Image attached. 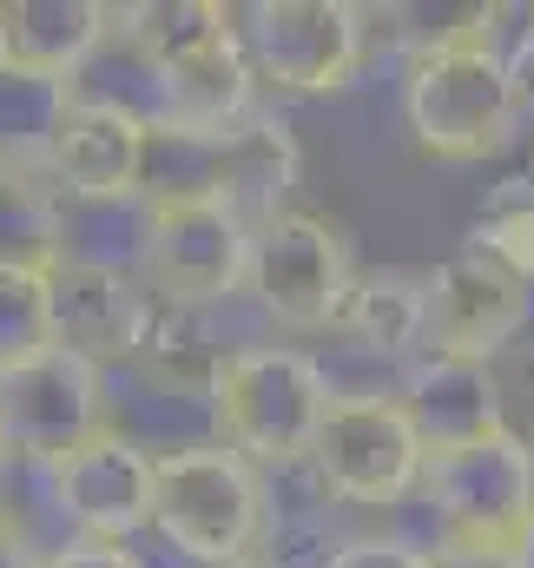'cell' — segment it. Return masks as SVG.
<instances>
[{
  "instance_id": "9c48e42d",
  "label": "cell",
  "mask_w": 534,
  "mask_h": 568,
  "mask_svg": "<svg viewBox=\"0 0 534 568\" xmlns=\"http://www.w3.org/2000/svg\"><path fill=\"white\" fill-rule=\"evenodd\" d=\"M245 53L277 93H337L370 60V7L357 0H258L245 7Z\"/></svg>"
},
{
  "instance_id": "ffe728a7",
  "label": "cell",
  "mask_w": 534,
  "mask_h": 568,
  "mask_svg": "<svg viewBox=\"0 0 534 568\" xmlns=\"http://www.w3.org/2000/svg\"><path fill=\"white\" fill-rule=\"evenodd\" d=\"M113 33L138 53V67L158 80L165 67L205 53V47H225V40H245V7H218V0H138L120 7Z\"/></svg>"
},
{
  "instance_id": "d6a6232c",
  "label": "cell",
  "mask_w": 534,
  "mask_h": 568,
  "mask_svg": "<svg viewBox=\"0 0 534 568\" xmlns=\"http://www.w3.org/2000/svg\"><path fill=\"white\" fill-rule=\"evenodd\" d=\"M528 568H534V549H528Z\"/></svg>"
},
{
  "instance_id": "2e32d148",
  "label": "cell",
  "mask_w": 534,
  "mask_h": 568,
  "mask_svg": "<svg viewBox=\"0 0 534 568\" xmlns=\"http://www.w3.org/2000/svg\"><path fill=\"white\" fill-rule=\"evenodd\" d=\"M402 410L422 436L429 456H449V449H469L482 436L502 429V404H495V377L489 364L475 357H442V351H422L409 371H402Z\"/></svg>"
},
{
  "instance_id": "4316f807",
  "label": "cell",
  "mask_w": 534,
  "mask_h": 568,
  "mask_svg": "<svg viewBox=\"0 0 534 568\" xmlns=\"http://www.w3.org/2000/svg\"><path fill=\"white\" fill-rule=\"evenodd\" d=\"M47 568H145L126 549V542H93V536H73V542H60L53 556H47Z\"/></svg>"
},
{
  "instance_id": "f546056e",
  "label": "cell",
  "mask_w": 534,
  "mask_h": 568,
  "mask_svg": "<svg viewBox=\"0 0 534 568\" xmlns=\"http://www.w3.org/2000/svg\"><path fill=\"white\" fill-rule=\"evenodd\" d=\"M429 568H528V556H489V549H462V542H429Z\"/></svg>"
},
{
  "instance_id": "277c9868",
  "label": "cell",
  "mask_w": 534,
  "mask_h": 568,
  "mask_svg": "<svg viewBox=\"0 0 534 568\" xmlns=\"http://www.w3.org/2000/svg\"><path fill=\"white\" fill-rule=\"evenodd\" d=\"M251 225L205 185H158L138 212V278L165 304L218 311L251 278Z\"/></svg>"
},
{
  "instance_id": "5bb4252c",
  "label": "cell",
  "mask_w": 534,
  "mask_h": 568,
  "mask_svg": "<svg viewBox=\"0 0 534 568\" xmlns=\"http://www.w3.org/2000/svg\"><path fill=\"white\" fill-rule=\"evenodd\" d=\"M297 172H304V152H297V133H290V120L284 113H245L225 140L205 145V192H218L251 232H265L270 219H284L290 205V185H297Z\"/></svg>"
},
{
  "instance_id": "1f68e13d",
  "label": "cell",
  "mask_w": 534,
  "mask_h": 568,
  "mask_svg": "<svg viewBox=\"0 0 534 568\" xmlns=\"http://www.w3.org/2000/svg\"><path fill=\"white\" fill-rule=\"evenodd\" d=\"M0 476H7V449H0ZM0 503H7V496H0Z\"/></svg>"
},
{
  "instance_id": "52a82bcc",
  "label": "cell",
  "mask_w": 534,
  "mask_h": 568,
  "mask_svg": "<svg viewBox=\"0 0 534 568\" xmlns=\"http://www.w3.org/2000/svg\"><path fill=\"white\" fill-rule=\"evenodd\" d=\"M357 278L363 272L350 265L343 225H330L324 212H284V219H270L265 232L251 239V278H245V291L284 331H337Z\"/></svg>"
},
{
  "instance_id": "4dcf8cb0",
  "label": "cell",
  "mask_w": 534,
  "mask_h": 568,
  "mask_svg": "<svg viewBox=\"0 0 534 568\" xmlns=\"http://www.w3.org/2000/svg\"><path fill=\"white\" fill-rule=\"evenodd\" d=\"M0 73H7V7H0Z\"/></svg>"
},
{
  "instance_id": "44dd1931",
  "label": "cell",
  "mask_w": 534,
  "mask_h": 568,
  "mask_svg": "<svg viewBox=\"0 0 534 568\" xmlns=\"http://www.w3.org/2000/svg\"><path fill=\"white\" fill-rule=\"evenodd\" d=\"M66 192L53 172L0 165V272L53 278L66 265Z\"/></svg>"
},
{
  "instance_id": "9a60e30c",
  "label": "cell",
  "mask_w": 534,
  "mask_h": 568,
  "mask_svg": "<svg viewBox=\"0 0 534 568\" xmlns=\"http://www.w3.org/2000/svg\"><path fill=\"white\" fill-rule=\"evenodd\" d=\"M245 113H258V67L245 53V40H225V47H205L178 67L158 73V106H152V126L165 140L205 145L225 140Z\"/></svg>"
},
{
  "instance_id": "7a4b0ae2",
  "label": "cell",
  "mask_w": 534,
  "mask_h": 568,
  "mask_svg": "<svg viewBox=\"0 0 534 568\" xmlns=\"http://www.w3.org/2000/svg\"><path fill=\"white\" fill-rule=\"evenodd\" d=\"M152 529L198 568H251L270 542V483L232 443H178L158 456Z\"/></svg>"
},
{
  "instance_id": "8fae6325",
  "label": "cell",
  "mask_w": 534,
  "mask_h": 568,
  "mask_svg": "<svg viewBox=\"0 0 534 568\" xmlns=\"http://www.w3.org/2000/svg\"><path fill=\"white\" fill-rule=\"evenodd\" d=\"M528 317H534V284L489 265L469 245L429 272V351H442V357L489 364L495 351H509L528 331Z\"/></svg>"
},
{
  "instance_id": "3957f363",
  "label": "cell",
  "mask_w": 534,
  "mask_h": 568,
  "mask_svg": "<svg viewBox=\"0 0 534 568\" xmlns=\"http://www.w3.org/2000/svg\"><path fill=\"white\" fill-rule=\"evenodd\" d=\"M337 390L330 377L290 351V344H245L212 397V424L218 443H232L238 456H251L258 469H304L310 449H317V429L330 417Z\"/></svg>"
},
{
  "instance_id": "484cf974",
  "label": "cell",
  "mask_w": 534,
  "mask_h": 568,
  "mask_svg": "<svg viewBox=\"0 0 534 568\" xmlns=\"http://www.w3.org/2000/svg\"><path fill=\"white\" fill-rule=\"evenodd\" d=\"M324 568H429L415 542H397V536H357V542H337V556Z\"/></svg>"
},
{
  "instance_id": "7c38bea8",
  "label": "cell",
  "mask_w": 534,
  "mask_h": 568,
  "mask_svg": "<svg viewBox=\"0 0 534 568\" xmlns=\"http://www.w3.org/2000/svg\"><path fill=\"white\" fill-rule=\"evenodd\" d=\"M53 476V509L93 536V542H126L133 529L152 523V503H158V456L126 436V429H106L93 436L86 449H73Z\"/></svg>"
},
{
  "instance_id": "30bf717a",
  "label": "cell",
  "mask_w": 534,
  "mask_h": 568,
  "mask_svg": "<svg viewBox=\"0 0 534 568\" xmlns=\"http://www.w3.org/2000/svg\"><path fill=\"white\" fill-rule=\"evenodd\" d=\"M47 297H53V351H73L100 371H133L138 337H145L152 304H158L133 265L66 258L47 278Z\"/></svg>"
},
{
  "instance_id": "ac0fdd59",
  "label": "cell",
  "mask_w": 534,
  "mask_h": 568,
  "mask_svg": "<svg viewBox=\"0 0 534 568\" xmlns=\"http://www.w3.org/2000/svg\"><path fill=\"white\" fill-rule=\"evenodd\" d=\"M120 7L100 0H7V67L80 80V67L106 47Z\"/></svg>"
},
{
  "instance_id": "83f0119b",
  "label": "cell",
  "mask_w": 534,
  "mask_h": 568,
  "mask_svg": "<svg viewBox=\"0 0 534 568\" xmlns=\"http://www.w3.org/2000/svg\"><path fill=\"white\" fill-rule=\"evenodd\" d=\"M53 549H40V536L27 529V516L13 503H0V568H47Z\"/></svg>"
},
{
  "instance_id": "836d02e7",
  "label": "cell",
  "mask_w": 534,
  "mask_h": 568,
  "mask_svg": "<svg viewBox=\"0 0 534 568\" xmlns=\"http://www.w3.org/2000/svg\"><path fill=\"white\" fill-rule=\"evenodd\" d=\"M528 179H534V165H528Z\"/></svg>"
},
{
  "instance_id": "cb8c5ba5",
  "label": "cell",
  "mask_w": 534,
  "mask_h": 568,
  "mask_svg": "<svg viewBox=\"0 0 534 568\" xmlns=\"http://www.w3.org/2000/svg\"><path fill=\"white\" fill-rule=\"evenodd\" d=\"M53 351V297L40 272H0V377Z\"/></svg>"
},
{
  "instance_id": "e0dca14e",
  "label": "cell",
  "mask_w": 534,
  "mask_h": 568,
  "mask_svg": "<svg viewBox=\"0 0 534 568\" xmlns=\"http://www.w3.org/2000/svg\"><path fill=\"white\" fill-rule=\"evenodd\" d=\"M232 344L218 331V311H198V304H152V324L138 337V357H133V377L158 397H178V404H205L218 397L225 371H232Z\"/></svg>"
},
{
  "instance_id": "603a6c76",
  "label": "cell",
  "mask_w": 534,
  "mask_h": 568,
  "mask_svg": "<svg viewBox=\"0 0 534 568\" xmlns=\"http://www.w3.org/2000/svg\"><path fill=\"white\" fill-rule=\"evenodd\" d=\"M469 252H482L489 265H502V272H515L522 284H534V179H502L489 199H482V212H475V225H469V239H462Z\"/></svg>"
},
{
  "instance_id": "6da1fadb",
  "label": "cell",
  "mask_w": 534,
  "mask_h": 568,
  "mask_svg": "<svg viewBox=\"0 0 534 568\" xmlns=\"http://www.w3.org/2000/svg\"><path fill=\"white\" fill-rule=\"evenodd\" d=\"M402 126L429 159L475 165L495 159L522 126V93L509 73V7L495 27L402 60Z\"/></svg>"
},
{
  "instance_id": "4fadbf2b",
  "label": "cell",
  "mask_w": 534,
  "mask_h": 568,
  "mask_svg": "<svg viewBox=\"0 0 534 568\" xmlns=\"http://www.w3.org/2000/svg\"><path fill=\"white\" fill-rule=\"evenodd\" d=\"M152 113H138L133 100H73L66 133L53 145V179L66 199L86 205H120L145 192V165H152Z\"/></svg>"
},
{
  "instance_id": "d6986e66",
  "label": "cell",
  "mask_w": 534,
  "mask_h": 568,
  "mask_svg": "<svg viewBox=\"0 0 534 568\" xmlns=\"http://www.w3.org/2000/svg\"><path fill=\"white\" fill-rule=\"evenodd\" d=\"M337 331L363 357L415 364L429 351V272H415V265H377V272H363L357 291H350V304H343Z\"/></svg>"
},
{
  "instance_id": "5b68a950",
  "label": "cell",
  "mask_w": 534,
  "mask_h": 568,
  "mask_svg": "<svg viewBox=\"0 0 534 568\" xmlns=\"http://www.w3.org/2000/svg\"><path fill=\"white\" fill-rule=\"evenodd\" d=\"M422 503L435 509V542L489 549V556H528L534 549V449L509 429L429 456Z\"/></svg>"
},
{
  "instance_id": "f1b7e54d",
  "label": "cell",
  "mask_w": 534,
  "mask_h": 568,
  "mask_svg": "<svg viewBox=\"0 0 534 568\" xmlns=\"http://www.w3.org/2000/svg\"><path fill=\"white\" fill-rule=\"evenodd\" d=\"M528 27H509V73H515V93H522V120H534V7ZM509 20H515V7H509Z\"/></svg>"
},
{
  "instance_id": "d4e9b609",
  "label": "cell",
  "mask_w": 534,
  "mask_h": 568,
  "mask_svg": "<svg viewBox=\"0 0 534 568\" xmlns=\"http://www.w3.org/2000/svg\"><path fill=\"white\" fill-rule=\"evenodd\" d=\"M489 377H495V404H502V429L534 449V331H522L509 351L489 357Z\"/></svg>"
},
{
  "instance_id": "7402d4cb",
  "label": "cell",
  "mask_w": 534,
  "mask_h": 568,
  "mask_svg": "<svg viewBox=\"0 0 534 568\" xmlns=\"http://www.w3.org/2000/svg\"><path fill=\"white\" fill-rule=\"evenodd\" d=\"M80 87L73 80H47V73H0V165L20 172H53V145L66 133Z\"/></svg>"
},
{
  "instance_id": "ba28073f",
  "label": "cell",
  "mask_w": 534,
  "mask_h": 568,
  "mask_svg": "<svg viewBox=\"0 0 534 568\" xmlns=\"http://www.w3.org/2000/svg\"><path fill=\"white\" fill-rule=\"evenodd\" d=\"M106 429H113L106 371L73 357V351H47V357L0 377V449H7V463L60 469L73 449H86Z\"/></svg>"
},
{
  "instance_id": "8992f818",
  "label": "cell",
  "mask_w": 534,
  "mask_h": 568,
  "mask_svg": "<svg viewBox=\"0 0 534 568\" xmlns=\"http://www.w3.org/2000/svg\"><path fill=\"white\" fill-rule=\"evenodd\" d=\"M310 483L350 509H390L429 476V449L409 424L397 390H337L310 449Z\"/></svg>"
}]
</instances>
